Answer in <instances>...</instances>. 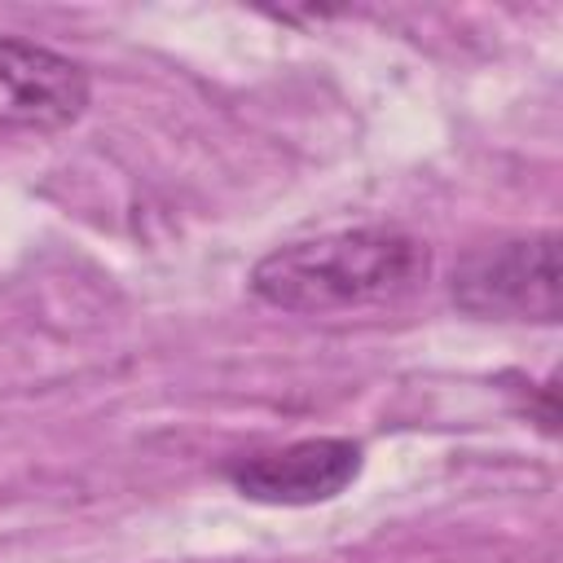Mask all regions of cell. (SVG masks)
I'll list each match as a JSON object with an SVG mask.
<instances>
[{"label": "cell", "instance_id": "cell-4", "mask_svg": "<svg viewBox=\"0 0 563 563\" xmlns=\"http://www.w3.org/2000/svg\"><path fill=\"white\" fill-rule=\"evenodd\" d=\"M92 101L88 70L35 40L0 35V128L62 132L84 119Z\"/></svg>", "mask_w": 563, "mask_h": 563}, {"label": "cell", "instance_id": "cell-3", "mask_svg": "<svg viewBox=\"0 0 563 563\" xmlns=\"http://www.w3.org/2000/svg\"><path fill=\"white\" fill-rule=\"evenodd\" d=\"M365 449L347 435L290 440L282 449L242 453L224 466V479L260 506H317L334 501L361 479Z\"/></svg>", "mask_w": 563, "mask_h": 563}, {"label": "cell", "instance_id": "cell-2", "mask_svg": "<svg viewBox=\"0 0 563 563\" xmlns=\"http://www.w3.org/2000/svg\"><path fill=\"white\" fill-rule=\"evenodd\" d=\"M449 295L466 317L484 321H537L554 325L563 312L559 286V233H515L466 251L453 264Z\"/></svg>", "mask_w": 563, "mask_h": 563}, {"label": "cell", "instance_id": "cell-1", "mask_svg": "<svg viewBox=\"0 0 563 563\" xmlns=\"http://www.w3.org/2000/svg\"><path fill=\"white\" fill-rule=\"evenodd\" d=\"M431 277L427 238L400 224H356L286 242L255 260L246 286L260 303L295 317L391 308Z\"/></svg>", "mask_w": 563, "mask_h": 563}]
</instances>
